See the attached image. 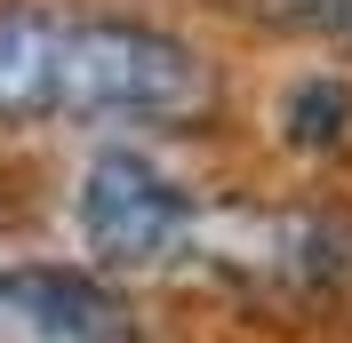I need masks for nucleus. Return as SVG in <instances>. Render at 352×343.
<instances>
[{
	"label": "nucleus",
	"instance_id": "f257e3e1",
	"mask_svg": "<svg viewBox=\"0 0 352 343\" xmlns=\"http://www.w3.org/2000/svg\"><path fill=\"white\" fill-rule=\"evenodd\" d=\"M224 112L217 56L160 16L0 0V128H168Z\"/></svg>",
	"mask_w": 352,
	"mask_h": 343
},
{
	"label": "nucleus",
	"instance_id": "f03ea898",
	"mask_svg": "<svg viewBox=\"0 0 352 343\" xmlns=\"http://www.w3.org/2000/svg\"><path fill=\"white\" fill-rule=\"evenodd\" d=\"M72 232H80L88 263L112 279L129 272H176L200 256L208 239V200L136 144H104L72 184Z\"/></svg>",
	"mask_w": 352,
	"mask_h": 343
},
{
	"label": "nucleus",
	"instance_id": "7ed1b4c3",
	"mask_svg": "<svg viewBox=\"0 0 352 343\" xmlns=\"http://www.w3.org/2000/svg\"><path fill=\"white\" fill-rule=\"evenodd\" d=\"M0 343H136V311L96 263H0Z\"/></svg>",
	"mask_w": 352,
	"mask_h": 343
},
{
	"label": "nucleus",
	"instance_id": "20e7f679",
	"mask_svg": "<svg viewBox=\"0 0 352 343\" xmlns=\"http://www.w3.org/2000/svg\"><path fill=\"white\" fill-rule=\"evenodd\" d=\"M272 128H280L288 152H305V160L344 152L352 144V80H344V72H296V80L280 88Z\"/></svg>",
	"mask_w": 352,
	"mask_h": 343
}]
</instances>
